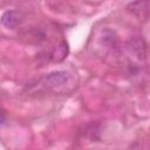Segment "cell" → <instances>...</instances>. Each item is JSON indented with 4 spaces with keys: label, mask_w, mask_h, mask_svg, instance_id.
<instances>
[{
    "label": "cell",
    "mask_w": 150,
    "mask_h": 150,
    "mask_svg": "<svg viewBox=\"0 0 150 150\" xmlns=\"http://www.w3.org/2000/svg\"><path fill=\"white\" fill-rule=\"evenodd\" d=\"M41 86L50 91H64L66 87L71 83V75L66 70H55L45 74L40 79Z\"/></svg>",
    "instance_id": "cell-1"
},
{
    "label": "cell",
    "mask_w": 150,
    "mask_h": 150,
    "mask_svg": "<svg viewBox=\"0 0 150 150\" xmlns=\"http://www.w3.org/2000/svg\"><path fill=\"white\" fill-rule=\"evenodd\" d=\"M6 121H7V116H6V114H5L2 110H0V124H4Z\"/></svg>",
    "instance_id": "cell-6"
},
{
    "label": "cell",
    "mask_w": 150,
    "mask_h": 150,
    "mask_svg": "<svg viewBox=\"0 0 150 150\" xmlns=\"http://www.w3.org/2000/svg\"><path fill=\"white\" fill-rule=\"evenodd\" d=\"M20 22H21V15L16 11H6L0 18V23L8 29L16 28L20 25Z\"/></svg>",
    "instance_id": "cell-4"
},
{
    "label": "cell",
    "mask_w": 150,
    "mask_h": 150,
    "mask_svg": "<svg viewBox=\"0 0 150 150\" xmlns=\"http://www.w3.org/2000/svg\"><path fill=\"white\" fill-rule=\"evenodd\" d=\"M127 12L139 20H148L150 13V0H135L127 5Z\"/></svg>",
    "instance_id": "cell-2"
},
{
    "label": "cell",
    "mask_w": 150,
    "mask_h": 150,
    "mask_svg": "<svg viewBox=\"0 0 150 150\" xmlns=\"http://www.w3.org/2000/svg\"><path fill=\"white\" fill-rule=\"evenodd\" d=\"M127 49L130 55H132L138 61H145L146 59V45L144 40L139 36L131 38L127 43Z\"/></svg>",
    "instance_id": "cell-3"
},
{
    "label": "cell",
    "mask_w": 150,
    "mask_h": 150,
    "mask_svg": "<svg viewBox=\"0 0 150 150\" xmlns=\"http://www.w3.org/2000/svg\"><path fill=\"white\" fill-rule=\"evenodd\" d=\"M67 54H68V45L64 40H62L60 43H57L53 48V52L50 54V59L54 62H60L67 57Z\"/></svg>",
    "instance_id": "cell-5"
}]
</instances>
